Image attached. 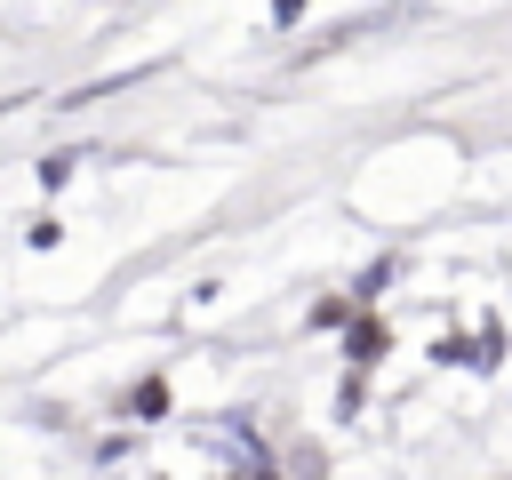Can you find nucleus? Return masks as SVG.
Returning <instances> with one entry per match:
<instances>
[{
    "label": "nucleus",
    "mask_w": 512,
    "mask_h": 480,
    "mask_svg": "<svg viewBox=\"0 0 512 480\" xmlns=\"http://www.w3.org/2000/svg\"><path fill=\"white\" fill-rule=\"evenodd\" d=\"M376 352H384V320H352V376L376 368Z\"/></svg>",
    "instance_id": "nucleus-1"
},
{
    "label": "nucleus",
    "mask_w": 512,
    "mask_h": 480,
    "mask_svg": "<svg viewBox=\"0 0 512 480\" xmlns=\"http://www.w3.org/2000/svg\"><path fill=\"white\" fill-rule=\"evenodd\" d=\"M248 480H280V472H264V464H256V472H248Z\"/></svg>",
    "instance_id": "nucleus-5"
},
{
    "label": "nucleus",
    "mask_w": 512,
    "mask_h": 480,
    "mask_svg": "<svg viewBox=\"0 0 512 480\" xmlns=\"http://www.w3.org/2000/svg\"><path fill=\"white\" fill-rule=\"evenodd\" d=\"M128 408H136V416H160V408H168V384H136V400H128Z\"/></svg>",
    "instance_id": "nucleus-3"
},
{
    "label": "nucleus",
    "mask_w": 512,
    "mask_h": 480,
    "mask_svg": "<svg viewBox=\"0 0 512 480\" xmlns=\"http://www.w3.org/2000/svg\"><path fill=\"white\" fill-rule=\"evenodd\" d=\"M64 176H72V152H48V160H40V184H48V192H56V184H64Z\"/></svg>",
    "instance_id": "nucleus-4"
},
{
    "label": "nucleus",
    "mask_w": 512,
    "mask_h": 480,
    "mask_svg": "<svg viewBox=\"0 0 512 480\" xmlns=\"http://www.w3.org/2000/svg\"><path fill=\"white\" fill-rule=\"evenodd\" d=\"M344 320H352L344 296H320V304H312V328H344Z\"/></svg>",
    "instance_id": "nucleus-2"
}]
</instances>
